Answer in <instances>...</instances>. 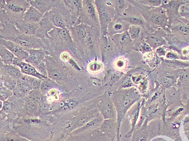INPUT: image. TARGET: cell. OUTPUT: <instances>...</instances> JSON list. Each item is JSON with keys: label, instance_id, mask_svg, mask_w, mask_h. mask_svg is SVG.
<instances>
[{"label": "cell", "instance_id": "1", "mask_svg": "<svg viewBox=\"0 0 189 141\" xmlns=\"http://www.w3.org/2000/svg\"><path fill=\"white\" fill-rule=\"evenodd\" d=\"M1 38L14 42L25 50L44 49L49 51L46 40L29 36L20 32L14 24L8 23L1 27Z\"/></svg>", "mask_w": 189, "mask_h": 141}, {"label": "cell", "instance_id": "2", "mask_svg": "<svg viewBox=\"0 0 189 141\" xmlns=\"http://www.w3.org/2000/svg\"><path fill=\"white\" fill-rule=\"evenodd\" d=\"M30 6V1L27 0H1V27L23 20L24 13Z\"/></svg>", "mask_w": 189, "mask_h": 141}, {"label": "cell", "instance_id": "3", "mask_svg": "<svg viewBox=\"0 0 189 141\" xmlns=\"http://www.w3.org/2000/svg\"><path fill=\"white\" fill-rule=\"evenodd\" d=\"M50 20L55 28H68L74 26L72 16L64 6L63 1H58L57 3L51 11L44 15Z\"/></svg>", "mask_w": 189, "mask_h": 141}, {"label": "cell", "instance_id": "4", "mask_svg": "<svg viewBox=\"0 0 189 141\" xmlns=\"http://www.w3.org/2000/svg\"><path fill=\"white\" fill-rule=\"evenodd\" d=\"M97 10L102 35H107L108 26L113 18L115 10L113 1H94Z\"/></svg>", "mask_w": 189, "mask_h": 141}, {"label": "cell", "instance_id": "5", "mask_svg": "<svg viewBox=\"0 0 189 141\" xmlns=\"http://www.w3.org/2000/svg\"><path fill=\"white\" fill-rule=\"evenodd\" d=\"M49 39L56 45L62 46L70 50L73 54L78 57L77 50L68 28H55L48 33Z\"/></svg>", "mask_w": 189, "mask_h": 141}, {"label": "cell", "instance_id": "6", "mask_svg": "<svg viewBox=\"0 0 189 141\" xmlns=\"http://www.w3.org/2000/svg\"><path fill=\"white\" fill-rule=\"evenodd\" d=\"M80 23H83L89 26H100L97 10L94 1H82V11L75 24Z\"/></svg>", "mask_w": 189, "mask_h": 141}, {"label": "cell", "instance_id": "7", "mask_svg": "<svg viewBox=\"0 0 189 141\" xmlns=\"http://www.w3.org/2000/svg\"><path fill=\"white\" fill-rule=\"evenodd\" d=\"M27 51L29 53V57L24 62L31 64L40 73L48 77L46 59L47 56L50 55L49 52L44 49H29Z\"/></svg>", "mask_w": 189, "mask_h": 141}, {"label": "cell", "instance_id": "8", "mask_svg": "<svg viewBox=\"0 0 189 141\" xmlns=\"http://www.w3.org/2000/svg\"><path fill=\"white\" fill-rule=\"evenodd\" d=\"M49 56H47L46 59L48 77L54 82L61 81L66 79L67 73L68 72L63 66Z\"/></svg>", "mask_w": 189, "mask_h": 141}, {"label": "cell", "instance_id": "9", "mask_svg": "<svg viewBox=\"0 0 189 141\" xmlns=\"http://www.w3.org/2000/svg\"><path fill=\"white\" fill-rule=\"evenodd\" d=\"M90 26L83 23L75 24L68 28L72 40L77 48V50L82 52L84 43L88 35Z\"/></svg>", "mask_w": 189, "mask_h": 141}, {"label": "cell", "instance_id": "10", "mask_svg": "<svg viewBox=\"0 0 189 141\" xmlns=\"http://www.w3.org/2000/svg\"><path fill=\"white\" fill-rule=\"evenodd\" d=\"M12 65L19 68L22 73L26 76L37 78L41 80L48 78V77H47L42 74L40 73L36 68L31 64L23 61L17 57H15L14 59Z\"/></svg>", "mask_w": 189, "mask_h": 141}, {"label": "cell", "instance_id": "11", "mask_svg": "<svg viewBox=\"0 0 189 141\" xmlns=\"http://www.w3.org/2000/svg\"><path fill=\"white\" fill-rule=\"evenodd\" d=\"M101 48L104 59L107 60L115 56L117 52V48L108 35L102 36L101 40Z\"/></svg>", "mask_w": 189, "mask_h": 141}, {"label": "cell", "instance_id": "12", "mask_svg": "<svg viewBox=\"0 0 189 141\" xmlns=\"http://www.w3.org/2000/svg\"><path fill=\"white\" fill-rule=\"evenodd\" d=\"M0 44L9 50L16 57L23 61H25L29 57L28 52L14 42L1 38Z\"/></svg>", "mask_w": 189, "mask_h": 141}, {"label": "cell", "instance_id": "13", "mask_svg": "<svg viewBox=\"0 0 189 141\" xmlns=\"http://www.w3.org/2000/svg\"><path fill=\"white\" fill-rule=\"evenodd\" d=\"M129 26L127 21H124L121 18H113L107 27V35L112 38L116 35L126 32L128 30Z\"/></svg>", "mask_w": 189, "mask_h": 141}, {"label": "cell", "instance_id": "14", "mask_svg": "<svg viewBox=\"0 0 189 141\" xmlns=\"http://www.w3.org/2000/svg\"><path fill=\"white\" fill-rule=\"evenodd\" d=\"M14 24L20 32L27 35L36 37L38 30L40 28V23L26 22L23 20L18 21Z\"/></svg>", "mask_w": 189, "mask_h": 141}, {"label": "cell", "instance_id": "15", "mask_svg": "<svg viewBox=\"0 0 189 141\" xmlns=\"http://www.w3.org/2000/svg\"><path fill=\"white\" fill-rule=\"evenodd\" d=\"M64 6L69 12L75 24L82 11V1L81 0H64Z\"/></svg>", "mask_w": 189, "mask_h": 141}, {"label": "cell", "instance_id": "16", "mask_svg": "<svg viewBox=\"0 0 189 141\" xmlns=\"http://www.w3.org/2000/svg\"><path fill=\"white\" fill-rule=\"evenodd\" d=\"M30 5L34 7L43 15L50 11L56 6L57 0H29Z\"/></svg>", "mask_w": 189, "mask_h": 141}, {"label": "cell", "instance_id": "17", "mask_svg": "<svg viewBox=\"0 0 189 141\" xmlns=\"http://www.w3.org/2000/svg\"><path fill=\"white\" fill-rule=\"evenodd\" d=\"M1 75L9 76L15 79L19 80L24 78V74L22 73L19 68L13 65H5L1 62Z\"/></svg>", "mask_w": 189, "mask_h": 141}, {"label": "cell", "instance_id": "18", "mask_svg": "<svg viewBox=\"0 0 189 141\" xmlns=\"http://www.w3.org/2000/svg\"><path fill=\"white\" fill-rule=\"evenodd\" d=\"M112 39L118 51L123 52L126 49V47L129 45L131 43V38L127 31L122 34L116 35L112 37Z\"/></svg>", "mask_w": 189, "mask_h": 141}, {"label": "cell", "instance_id": "19", "mask_svg": "<svg viewBox=\"0 0 189 141\" xmlns=\"http://www.w3.org/2000/svg\"><path fill=\"white\" fill-rule=\"evenodd\" d=\"M25 76V75H24ZM32 90L31 86L24 78L17 80L16 89L13 92L14 96L18 98L24 97Z\"/></svg>", "mask_w": 189, "mask_h": 141}, {"label": "cell", "instance_id": "20", "mask_svg": "<svg viewBox=\"0 0 189 141\" xmlns=\"http://www.w3.org/2000/svg\"><path fill=\"white\" fill-rule=\"evenodd\" d=\"M43 15L34 7L31 6L28 8L23 16V20L26 22L39 23L43 18Z\"/></svg>", "mask_w": 189, "mask_h": 141}, {"label": "cell", "instance_id": "21", "mask_svg": "<svg viewBox=\"0 0 189 141\" xmlns=\"http://www.w3.org/2000/svg\"><path fill=\"white\" fill-rule=\"evenodd\" d=\"M100 108L103 115L106 119L113 118L115 116L113 105L110 101L107 100L103 102L100 105Z\"/></svg>", "mask_w": 189, "mask_h": 141}, {"label": "cell", "instance_id": "22", "mask_svg": "<svg viewBox=\"0 0 189 141\" xmlns=\"http://www.w3.org/2000/svg\"><path fill=\"white\" fill-rule=\"evenodd\" d=\"M0 57L1 62L8 65H12L14 59L16 57L9 50L2 45L0 47Z\"/></svg>", "mask_w": 189, "mask_h": 141}, {"label": "cell", "instance_id": "23", "mask_svg": "<svg viewBox=\"0 0 189 141\" xmlns=\"http://www.w3.org/2000/svg\"><path fill=\"white\" fill-rule=\"evenodd\" d=\"M2 86L13 92L17 86V80L9 76L1 75V87Z\"/></svg>", "mask_w": 189, "mask_h": 141}, {"label": "cell", "instance_id": "24", "mask_svg": "<svg viewBox=\"0 0 189 141\" xmlns=\"http://www.w3.org/2000/svg\"><path fill=\"white\" fill-rule=\"evenodd\" d=\"M132 101V99L130 97L129 94H124L123 96H120V99L116 100V105L117 106L118 110L121 113L123 110L124 108H126L129 105L130 102Z\"/></svg>", "mask_w": 189, "mask_h": 141}, {"label": "cell", "instance_id": "25", "mask_svg": "<svg viewBox=\"0 0 189 141\" xmlns=\"http://www.w3.org/2000/svg\"><path fill=\"white\" fill-rule=\"evenodd\" d=\"M55 85H56L55 82L52 80L51 79L49 78L47 79L42 80L40 91H41L42 93H46L49 90H51L52 88L54 87Z\"/></svg>", "mask_w": 189, "mask_h": 141}, {"label": "cell", "instance_id": "26", "mask_svg": "<svg viewBox=\"0 0 189 141\" xmlns=\"http://www.w3.org/2000/svg\"><path fill=\"white\" fill-rule=\"evenodd\" d=\"M122 73L121 72L117 70H109L107 72V78L110 84H113L117 82L121 77Z\"/></svg>", "mask_w": 189, "mask_h": 141}, {"label": "cell", "instance_id": "27", "mask_svg": "<svg viewBox=\"0 0 189 141\" xmlns=\"http://www.w3.org/2000/svg\"><path fill=\"white\" fill-rule=\"evenodd\" d=\"M24 79L30 84L32 90H40L42 80L26 75L24 76Z\"/></svg>", "mask_w": 189, "mask_h": 141}, {"label": "cell", "instance_id": "28", "mask_svg": "<svg viewBox=\"0 0 189 141\" xmlns=\"http://www.w3.org/2000/svg\"><path fill=\"white\" fill-rule=\"evenodd\" d=\"M87 68L88 71L91 73H97L103 70V65L98 61H93L88 64Z\"/></svg>", "mask_w": 189, "mask_h": 141}, {"label": "cell", "instance_id": "29", "mask_svg": "<svg viewBox=\"0 0 189 141\" xmlns=\"http://www.w3.org/2000/svg\"><path fill=\"white\" fill-rule=\"evenodd\" d=\"M28 97L38 102L44 101L45 99L43 94L40 90H32L28 94Z\"/></svg>", "mask_w": 189, "mask_h": 141}, {"label": "cell", "instance_id": "30", "mask_svg": "<svg viewBox=\"0 0 189 141\" xmlns=\"http://www.w3.org/2000/svg\"><path fill=\"white\" fill-rule=\"evenodd\" d=\"M24 103V107L28 111H36L39 109V103L34 100L29 98Z\"/></svg>", "mask_w": 189, "mask_h": 141}, {"label": "cell", "instance_id": "31", "mask_svg": "<svg viewBox=\"0 0 189 141\" xmlns=\"http://www.w3.org/2000/svg\"><path fill=\"white\" fill-rule=\"evenodd\" d=\"M14 93L12 91L8 89L7 88L2 86L1 87V93H0V98L1 101L5 102L9 97L12 96Z\"/></svg>", "mask_w": 189, "mask_h": 141}, {"label": "cell", "instance_id": "32", "mask_svg": "<svg viewBox=\"0 0 189 141\" xmlns=\"http://www.w3.org/2000/svg\"><path fill=\"white\" fill-rule=\"evenodd\" d=\"M127 31L129 34L130 38L132 40H135L139 36L141 31V29L139 26H130Z\"/></svg>", "mask_w": 189, "mask_h": 141}, {"label": "cell", "instance_id": "33", "mask_svg": "<svg viewBox=\"0 0 189 141\" xmlns=\"http://www.w3.org/2000/svg\"><path fill=\"white\" fill-rule=\"evenodd\" d=\"M151 21L154 23L159 25V26H164L165 25L166 20L164 16L162 15H156L151 17Z\"/></svg>", "mask_w": 189, "mask_h": 141}, {"label": "cell", "instance_id": "34", "mask_svg": "<svg viewBox=\"0 0 189 141\" xmlns=\"http://www.w3.org/2000/svg\"><path fill=\"white\" fill-rule=\"evenodd\" d=\"M126 1L122 0L113 1V6L115 10V12L120 13L126 6Z\"/></svg>", "mask_w": 189, "mask_h": 141}, {"label": "cell", "instance_id": "35", "mask_svg": "<svg viewBox=\"0 0 189 141\" xmlns=\"http://www.w3.org/2000/svg\"><path fill=\"white\" fill-rule=\"evenodd\" d=\"M113 65H114L116 69H117V71H120L124 70L126 68V60L124 59L123 58H118L116 60Z\"/></svg>", "mask_w": 189, "mask_h": 141}, {"label": "cell", "instance_id": "36", "mask_svg": "<svg viewBox=\"0 0 189 141\" xmlns=\"http://www.w3.org/2000/svg\"><path fill=\"white\" fill-rule=\"evenodd\" d=\"M148 42L151 46L153 47H157L163 44V40H162V38L156 37H150L148 39Z\"/></svg>", "mask_w": 189, "mask_h": 141}, {"label": "cell", "instance_id": "37", "mask_svg": "<svg viewBox=\"0 0 189 141\" xmlns=\"http://www.w3.org/2000/svg\"><path fill=\"white\" fill-rule=\"evenodd\" d=\"M1 141H29L26 139H23L20 137H16L15 136H8L1 137Z\"/></svg>", "mask_w": 189, "mask_h": 141}, {"label": "cell", "instance_id": "38", "mask_svg": "<svg viewBox=\"0 0 189 141\" xmlns=\"http://www.w3.org/2000/svg\"><path fill=\"white\" fill-rule=\"evenodd\" d=\"M127 22H129L130 23L132 24V26H139L143 23L142 20L136 17H130L127 18Z\"/></svg>", "mask_w": 189, "mask_h": 141}, {"label": "cell", "instance_id": "39", "mask_svg": "<svg viewBox=\"0 0 189 141\" xmlns=\"http://www.w3.org/2000/svg\"><path fill=\"white\" fill-rule=\"evenodd\" d=\"M72 57L70 54L69 52L67 51H63L60 54V59L62 62H68L69 61Z\"/></svg>", "mask_w": 189, "mask_h": 141}, {"label": "cell", "instance_id": "40", "mask_svg": "<svg viewBox=\"0 0 189 141\" xmlns=\"http://www.w3.org/2000/svg\"><path fill=\"white\" fill-rule=\"evenodd\" d=\"M68 63L71 66V67L73 68L75 70H77V71L81 70V68L79 66V65L77 64V63L76 62L75 60L73 59L72 58L70 59L69 61L68 62Z\"/></svg>", "mask_w": 189, "mask_h": 141}, {"label": "cell", "instance_id": "41", "mask_svg": "<svg viewBox=\"0 0 189 141\" xmlns=\"http://www.w3.org/2000/svg\"><path fill=\"white\" fill-rule=\"evenodd\" d=\"M179 31L185 34H189V26H181L178 27Z\"/></svg>", "mask_w": 189, "mask_h": 141}, {"label": "cell", "instance_id": "42", "mask_svg": "<svg viewBox=\"0 0 189 141\" xmlns=\"http://www.w3.org/2000/svg\"><path fill=\"white\" fill-rule=\"evenodd\" d=\"M162 1H157V0H152V1H147V3L150 6L154 7L159 6L162 3Z\"/></svg>", "mask_w": 189, "mask_h": 141}, {"label": "cell", "instance_id": "43", "mask_svg": "<svg viewBox=\"0 0 189 141\" xmlns=\"http://www.w3.org/2000/svg\"><path fill=\"white\" fill-rule=\"evenodd\" d=\"M142 49V50H141V51L142 52H144L150 51L151 50L150 47L147 44H143V45L141 46V48H140V49Z\"/></svg>", "mask_w": 189, "mask_h": 141}, {"label": "cell", "instance_id": "44", "mask_svg": "<svg viewBox=\"0 0 189 141\" xmlns=\"http://www.w3.org/2000/svg\"><path fill=\"white\" fill-rule=\"evenodd\" d=\"M165 51L163 49V48H159L157 49V52L159 56H162L165 54Z\"/></svg>", "mask_w": 189, "mask_h": 141}, {"label": "cell", "instance_id": "45", "mask_svg": "<svg viewBox=\"0 0 189 141\" xmlns=\"http://www.w3.org/2000/svg\"><path fill=\"white\" fill-rule=\"evenodd\" d=\"M184 51L185 52V54H187L189 53V48L188 49H185V51Z\"/></svg>", "mask_w": 189, "mask_h": 141}]
</instances>
